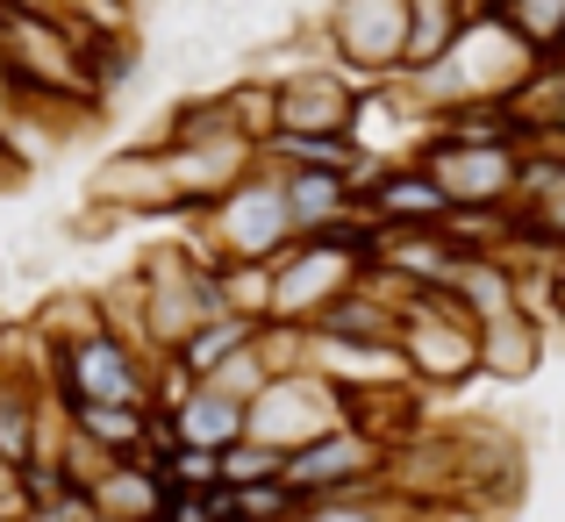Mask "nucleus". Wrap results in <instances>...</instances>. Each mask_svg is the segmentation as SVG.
<instances>
[{"mask_svg": "<svg viewBox=\"0 0 565 522\" xmlns=\"http://www.w3.org/2000/svg\"><path fill=\"white\" fill-rule=\"evenodd\" d=\"M544 57H552V51H537V43H530L501 8H480V14H472V22L451 36V51H437L429 65H408L394 86L429 115V122H451V115L509 108V100L523 94L530 79H537Z\"/></svg>", "mask_w": 565, "mask_h": 522, "instance_id": "obj_1", "label": "nucleus"}, {"mask_svg": "<svg viewBox=\"0 0 565 522\" xmlns=\"http://www.w3.org/2000/svg\"><path fill=\"white\" fill-rule=\"evenodd\" d=\"M186 222H193V244L222 265H273L279 251L301 236L294 230V207H287V172H279L273 158H258L215 207H201V215H186Z\"/></svg>", "mask_w": 565, "mask_h": 522, "instance_id": "obj_2", "label": "nucleus"}, {"mask_svg": "<svg viewBox=\"0 0 565 522\" xmlns=\"http://www.w3.org/2000/svg\"><path fill=\"white\" fill-rule=\"evenodd\" d=\"M401 365L423 394L480 380V322L458 308L451 287H408L401 294Z\"/></svg>", "mask_w": 565, "mask_h": 522, "instance_id": "obj_3", "label": "nucleus"}, {"mask_svg": "<svg viewBox=\"0 0 565 522\" xmlns=\"http://www.w3.org/2000/svg\"><path fill=\"white\" fill-rule=\"evenodd\" d=\"M151 380H158V351H143L122 330H86L72 344H43V386H51L65 408L79 401H143L151 408Z\"/></svg>", "mask_w": 565, "mask_h": 522, "instance_id": "obj_4", "label": "nucleus"}, {"mask_svg": "<svg viewBox=\"0 0 565 522\" xmlns=\"http://www.w3.org/2000/svg\"><path fill=\"white\" fill-rule=\"evenodd\" d=\"M316 43L351 79H401L408 72V0H330Z\"/></svg>", "mask_w": 565, "mask_h": 522, "instance_id": "obj_5", "label": "nucleus"}, {"mask_svg": "<svg viewBox=\"0 0 565 522\" xmlns=\"http://www.w3.org/2000/svg\"><path fill=\"white\" fill-rule=\"evenodd\" d=\"M273 79V137H351V115H359L365 79H351L337 57H301L294 72H265Z\"/></svg>", "mask_w": 565, "mask_h": 522, "instance_id": "obj_6", "label": "nucleus"}, {"mask_svg": "<svg viewBox=\"0 0 565 522\" xmlns=\"http://www.w3.org/2000/svg\"><path fill=\"white\" fill-rule=\"evenodd\" d=\"M394 472V444L373 437L365 423H330L322 437L294 444L287 451V487L294 494H344V487H365V480H386Z\"/></svg>", "mask_w": 565, "mask_h": 522, "instance_id": "obj_7", "label": "nucleus"}, {"mask_svg": "<svg viewBox=\"0 0 565 522\" xmlns=\"http://www.w3.org/2000/svg\"><path fill=\"white\" fill-rule=\"evenodd\" d=\"M330 423H351V415H344V386L322 380L316 365H301V372H273V380L250 394V437L279 444V451H294V444L322 437Z\"/></svg>", "mask_w": 565, "mask_h": 522, "instance_id": "obj_8", "label": "nucleus"}, {"mask_svg": "<svg viewBox=\"0 0 565 522\" xmlns=\"http://www.w3.org/2000/svg\"><path fill=\"white\" fill-rule=\"evenodd\" d=\"M86 201H108L122 207L129 222H186V201H180V179H172V158L166 143H129V151H108L86 179Z\"/></svg>", "mask_w": 565, "mask_h": 522, "instance_id": "obj_9", "label": "nucleus"}, {"mask_svg": "<svg viewBox=\"0 0 565 522\" xmlns=\"http://www.w3.org/2000/svg\"><path fill=\"white\" fill-rule=\"evenodd\" d=\"M537 365H544V316L530 301L494 316V322H480V380L523 386V380H537Z\"/></svg>", "mask_w": 565, "mask_h": 522, "instance_id": "obj_10", "label": "nucleus"}, {"mask_svg": "<svg viewBox=\"0 0 565 522\" xmlns=\"http://www.w3.org/2000/svg\"><path fill=\"white\" fill-rule=\"evenodd\" d=\"M86 494H94V509L108 515V522H166L172 487H166V472L143 466V458H115Z\"/></svg>", "mask_w": 565, "mask_h": 522, "instance_id": "obj_11", "label": "nucleus"}, {"mask_svg": "<svg viewBox=\"0 0 565 522\" xmlns=\"http://www.w3.org/2000/svg\"><path fill=\"white\" fill-rule=\"evenodd\" d=\"M279 172H287V207H294V230H301V236L337 230V222L359 215L351 172H322V166H279Z\"/></svg>", "mask_w": 565, "mask_h": 522, "instance_id": "obj_12", "label": "nucleus"}, {"mask_svg": "<svg viewBox=\"0 0 565 522\" xmlns=\"http://www.w3.org/2000/svg\"><path fill=\"white\" fill-rule=\"evenodd\" d=\"M244 429H250V401L230 394V386H215V380H201L180 401V444H207V451H222V444H236Z\"/></svg>", "mask_w": 565, "mask_h": 522, "instance_id": "obj_13", "label": "nucleus"}, {"mask_svg": "<svg viewBox=\"0 0 565 522\" xmlns=\"http://www.w3.org/2000/svg\"><path fill=\"white\" fill-rule=\"evenodd\" d=\"M65 415H72L79 437H94L100 451H115V458H137L143 437H151V408H143V401H79V408H65Z\"/></svg>", "mask_w": 565, "mask_h": 522, "instance_id": "obj_14", "label": "nucleus"}, {"mask_svg": "<svg viewBox=\"0 0 565 522\" xmlns=\"http://www.w3.org/2000/svg\"><path fill=\"white\" fill-rule=\"evenodd\" d=\"M250 337H258V322H250V316H236V308H230V316H207L201 330H186L180 344H172V358H180V365L193 372V380H215V372L230 365V358L244 351Z\"/></svg>", "mask_w": 565, "mask_h": 522, "instance_id": "obj_15", "label": "nucleus"}, {"mask_svg": "<svg viewBox=\"0 0 565 522\" xmlns=\"http://www.w3.org/2000/svg\"><path fill=\"white\" fill-rule=\"evenodd\" d=\"M86 65H94V100L108 108L115 94H129L151 72V51H143L137 29H115V36H86Z\"/></svg>", "mask_w": 565, "mask_h": 522, "instance_id": "obj_16", "label": "nucleus"}, {"mask_svg": "<svg viewBox=\"0 0 565 522\" xmlns=\"http://www.w3.org/2000/svg\"><path fill=\"white\" fill-rule=\"evenodd\" d=\"M480 14V0H408V65H429L451 51V36Z\"/></svg>", "mask_w": 565, "mask_h": 522, "instance_id": "obj_17", "label": "nucleus"}, {"mask_svg": "<svg viewBox=\"0 0 565 522\" xmlns=\"http://www.w3.org/2000/svg\"><path fill=\"white\" fill-rule=\"evenodd\" d=\"M108 322V308H100V287H57V294H43V308L29 316V330L43 337V344H72V337H86V330H100Z\"/></svg>", "mask_w": 565, "mask_h": 522, "instance_id": "obj_18", "label": "nucleus"}, {"mask_svg": "<svg viewBox=\"0 0 565 522\" xmlns=\"http://www.w3.org/2000/svg\"><path fill=\"white\" fill-rule=\"evenodd\" d=\"M265 158H273V166H322V172H351L365 151H359L351 137H294V129H279V137H265Z\"/></svg>", "mask_w": 565, "mask_h": 522, "instance_id": "obj_19", "label": "nucleus"}, {"mask_svg": "<svg viewBox=\"0 0 565 522\" xmlns=\"http://www.w3.org/2000/svg\"><path fill=\"white\" fill-rule=\"evenodd\" d=\"M273 472H287V451L279 444H265V437H236V444H222V480L230 487H250V480H273Z\"/></svg>", "mask_w": 565, "mask_h": 522, "instance_id": "obj_20", "label": "nucleus"}, {"mask_svg": "<svg viewBox=\"0 0 565 522\" xmlns=\"http://www.w3.org/2000/svg\"><path fill=\"white\" fill-rule=\"evenodd\" d=\"M236 515H244V522H294V515H301V494L287 487V472H273V480L236 487Z\"/></svg>", "mask_w": 565, "mask_h": 522, "instance_id": "obj_21", "label": "nucleus"}, {"mask_svg": "<svg viewBox=\"0 0 565 522\" xmlns=\"http://www.w3.org/2000/svg\"><path fill=\"white\" fill-rule=\"evenodd\" d=\"M222 294H230L236 316L265 322L273 316V265H222Z\"/></svg>", "mask_w": 565, "mask_h": 522, "instance_id": "obj_22", "label": "nucleus"}, {"mask_svg": "<svg viewBox=\"0 0 565 522\" xmlns=\"http://www.w3.org/2000/svg\"><path fill=\"white\" fill-rule=\"evenodd\" d=\"M501 14H509V22L523 29L537 51H558V36H565V0H501Z\"/></svg>", "mask_w": 565, "mask_h": 522, "instance_id": "obj_23", "label": "nucleus"}, {"mask_svg": "<svg viewBox=\"0 0 565 522\" xmlns=\"http://www.w3.org/2000/svg\"><path fill=\"white\" fill-rule=\"evenodd\" d=\"M0 14H72V0H0Z\"/></svg>", "mask_w": 565, "mask_h": 522, "instance_id": "obj_24", "label": "nucleus"}, {"mask_svg": "<svg viewBox=\"0 0 565 522\" xmlns=\"http://www.w3.org/2000/svg\"><path fill=\"white\" fill-rule=\"evenodd\" d=\"M14 172H22V151H14V143H8V129H0V187H8Z\"/></svg>", "mask_w": 565, "mask_h": 522, "instance_id": "obj_25", "label": "nucleus"}, {"mask_svg": "<svg viewBox=\"0 0 565 522\" xmlns=\"http://www.w3.org/2000/svg\"><path fill=\"white\" fill-rule=\"evenodd\" d=\"M537 143H544V151H558V158H565V137H537Z\"/></svg>", "mask_w": 565, "mask_h": 522, "instance_id": "obj_26", "label": "nucleus"}, {"mask_svg": "<svg viewBox=\"0 0 565 522\" xmlns=\"http://www.w3.org/2000/svg\"><path fill=\"white\" fill-rule=\"evenodd\" d=\"M0 522H29V515H14V509H0Z\"/></svg>", "mask_w": 565, "mask_h": 522, "instance_id": "obj_27", "label": "nucleus"}, {"mask_svg": "<svg viewBox=\"0 0 565 522\" xmlns=\"http://www.w3.org/2000/svg\"><path fill=\"white\" fill-rule=\"evenodd\" d=\"M552 57H565V36H558V51H552Z\"/></svg>", "mask_w": 565, "mask_h": 522, "instance_id": "obj_28", "label": "nucleus"}, {"mask_svg": "<svg viewBox=\"0 0 565 522\" xmlns=\"http://www.w3.org/2000/svg\"><path fill=\"white\" fill-rule=\"evenodd\" d=\"M0 36H8V14H0Z\"/></svg>", "mask_w": 565, "mask_h": 522, "instance_id": "obj_29", "label": "nucleus"}]
</instances>
